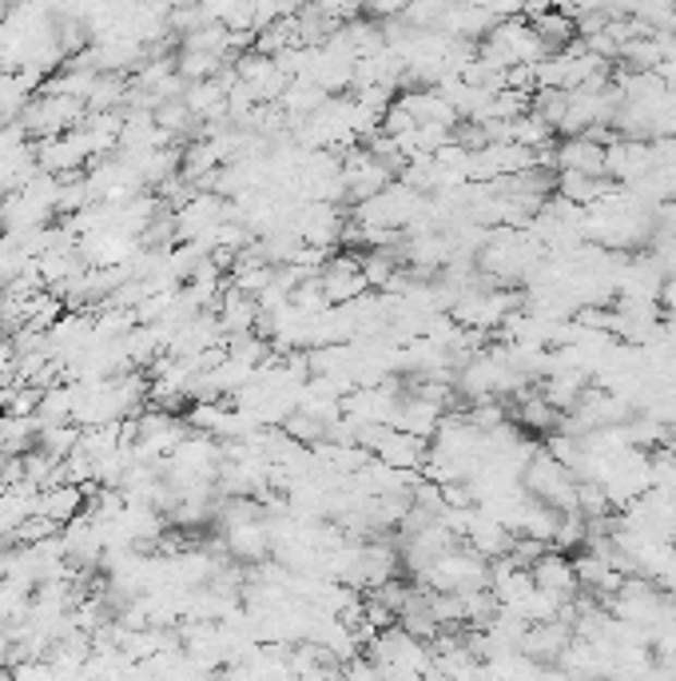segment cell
<instances>
[{
    "label": "cell",
    "instance_id": "cell-3",
    "mask_svg": "<svg viewBox=\"0 0 676 681\" xmlns=\"http://www.w3.org/2000/svg\"><path fill=\"white\" fill-rule=\"evenodd\" d=\"M557 171H593V176H605V144L593 140L589 132H577V136L562 140L557 144Z\"/></svg>",
    "mask_w": 676,
    "mask_h": 681
},
{
    "label": "cell",
    "instance_id": "cell-5",
    "mask_svg": "<svg viewBox=\"0 0 676 681\" xmlns=\"http://www.w3.org/2000/svg\"><path fill=\"white\" fill-rule=\"evenodd\" d=\"M533 33L541 36V45L550 48V52H562L569 40H577V16L565 9H545L538 16H530Z\"/></svg>",
    "mask_w": 676,
    "mask_h": 681
},
{
    "label": "cell",
    "instance_id": "cell-6",
    "mask_svg": "<svg viewBox=\"0 0 676 681\" xmlns=\"http://www.w3.org/2000/svg\"><path fill=\"white\" fill-rule=\"evenodd\" d=\"M80 502H84V487H48L45 494H40V511L48 514V518H57V523H68V518H76Z\"/></svg>",
    "mask_w": 676,
    "mask_h": 681
},
{
    "label": "cell",
    "instance_id": "cell-7",
    "mask_svg": "<svg viewBox=\"0 0 676 681\" xmlns=\"http://www.w3.org/2000/svg\"><path fill=\"white\" fill-rule=\"evenodd\" d=\"M224 57H215V52H203V48H183V57L176 60V72L183 80H207L212 72H219Z\"/></svg>",
    "mask_w": 676,
    "mask_h": 681
},
{
    "label": "cell",
    "instance_id": "cell-4",
    "mask_svg": "<svg viewBox=\"0 0 676 681\" xmlns=\"http://www.w3.org/2000/svg\"><path fill=\"white\" fill-rule=\"evenodd\" d=\"M402 104L410 108V116H414V124H446L454 128L462 116H458V108H454L446 96H442V88H414L406 92Z\"/></svg>",
    "mask_w": 676,
    "mask_h": 681
},
{
    "label": "cell",
    "instance_id": "cell-1",
    "mask_svg": "<svg viewBox=\"0 0 676 681\" xmlns=\"http://www.w3.org/2000/svg\"><path fill=\"white\" fill-rule=\"evenodd\" d=\"M530 574H533V586H538V590L553 594V598H562V602H574L577 590H581L574 558H569V550H557V546H550V550L533 562Z\"/></svg>",
    "mask_w": 676,
    "mask_h": 681
},
{
    "label": "cell",
    "instance_id": "cell-2",
    "mask_svg": "<svg viewBox=\"0 0 676 681\" xmlns=\"http://www.w3.org/2000/svg\"><path fill=\"white\" fill-rule=\"evenodd\" d=\"M462 542L470 546V550H478L482 558H502L509 550V542H514V530H509L502 518H494L490 511L473 506L470 523H466Z\"/></svg>",
    "mask_w": 676,
    "mask_h": 681
},
{
    "label": "cell",
    "instance_id": "cell-8",
    "mask_svg": "<svg viewBox=\"0 0 676 681\" xmlns=\"http://www.w3.org/2000/svg\"><path fill=\"white\" fill-rule=\"evenodd\" d=\"M410 4H414V0H366V12H371V16H383V21H390V16H402Z\"/></svg>",
    "mask_w": 676,
    "mask_h": 681
}]
</instances>
